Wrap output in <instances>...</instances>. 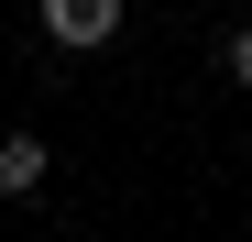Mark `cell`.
Returning a JSON list of instances; mask_svg holds the SVG:
<instances>
[{
    "label": "cell",
    "instance_id": "obj_1",
    "mask_svg": "<svg viewBox=\"0 0 252 242\" xmlns=\"http://www.w3.org/2000/svg\"><path fill=\"white\" fill-rule=\"evenodd\" d=\"M44 33H55L66 55H88V44L121 33V0H44Z\"/></svg>",
    "mask_w": 252,
    "mask_h": 242
},
{
    "label": "cell",
    "instance_id": "obj_3",
    "mask_svg": "<svg viewBox=\"0 0 252 242\" xmlns=\"http://www.w3.org/2000/svg\"><path fill=\"white\" fill-rule=\"evenodd\" d=\"M220 66H230V77H241V88H252V22H241V33H230V44H220Z\"/></svg>",
    "mask_w": 252,
    "mask_h": 242
},
{
    "label": "cell",
    "instance_id": "obj_2",
    "mask_svg": "<svg viewBox=\"0 0 252 242\" xmlns=\"http://www.w3.org/2000/svg\"><path fill=\"white\" fill-rule=\"evenodd\" d=\"M44 176H55V154H44V143H33V132H0V198H33Z\"/></svg>",
    "mask_w": 252,
    "mask_h": 242
}]
</instances>
